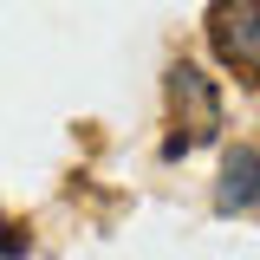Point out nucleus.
<instances>
[{"mask_svg":"<svg viewBox=\"0 0 260 260\" xmlns=\"http://www.w3.org/2000/svg\"><path fill=\"white\" fill-rule=\"evenodd\" d=\"M169 104H176V137H169L162 156H189L202 143H215V130H221V98L202 78V65H169Z\"/></svg>","mask_w":260,"mask_h":260,"instance_id":"nucleus-1","label":"nucleus"},{"mask_svg":"<svg viewBox=\"0 0 260 260\" xmlns=\"http://www.w3.org/2000/svg\"><path fill=\"white\" fill-rule=\"evenodd\" d=\"M215 52L234 72H260V0H221L215 7Z\"/></svg>","mask_w":260,"mask_h":260,"instance_id":"nucleus-2","label":"nucleus"},{"mask_svg":"<svg viewBox=\"0 0 260 260\" xmlns=\"http://www.w3.org/2000/svg\"><path fill=\"white\" fill-rule=\"evenodd\" d=\"M215 208H221V215H247V208H260V150H254V143H234V150H228Z\"/></svg>","mask_w":260,"mask_h":260,"instance_id":"nucleus-3","label":"nucleus"}]
</instances>
